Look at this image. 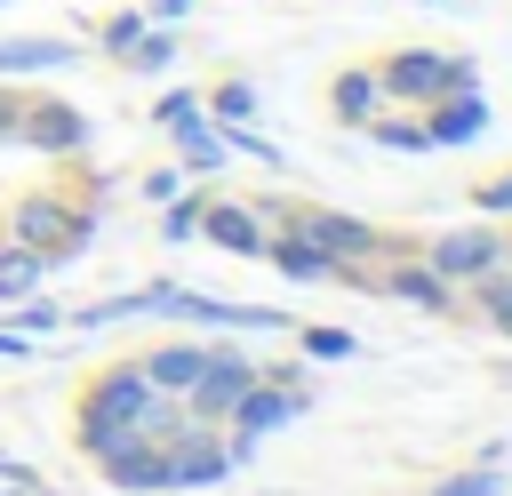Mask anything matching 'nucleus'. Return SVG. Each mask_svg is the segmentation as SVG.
Wrapping results in <instances>:
<instances>
[{
  "instance_id": "nucleus-1",
  "label": "nucleus",
  "mask_w": 512,
  "mask_h": 496,
  "mask_svg": "<svg viewBox=\"0 0 512 496\" xmlns=\"http://www.w3.org/2000/svg\"><path fill=\"white\" fill-rule=\"evenodd\" d=\"M168 424H184V408L144 376V360L104 368V376L88 384V400H80V448H88V456H104L120 432H168Z\"/></svg>"
},
{
  "instance_id": "nucleus-2",
  "label": "nucleus",
  "mask_w": 512,
  "mask_h": 496,
  "mask_svg": "<svg viewBox=\"0 0 512 496\" xmlns=\"http://www.w3.org/2000/svg\"><path fill=\"white\" fill-rule=\"evenodd\" d=\"M8 232H16L24 248H40L48 264H72V256L88 248V232H96V208H64V192H32V200H16Z\"/></svg>"
},
{
  "instance_id": "nucleus-3",
  "label": "nucleus",
  "mask_w": 512,
  "mask_h": 496,
  "mask_svg": "<svg viewBox=\"0 0 512 496\" xmlns=\"http://www.w3.org/2000/svg\"><path fill=\"white\" fill-rule=\"evenodd\" d=\"M376 88H384V96H400V104H432L440 88H480V72H472V56L400 48V56H384V64H376Z\"/></svg>"
},
{
  "instance_id": "nucleus-4",
  "label": "nucleus",
  "mask_w": 512,
  "mask_h": 496,
  "mask_svg": "<svg viewBox=\"0 0 512 496\" xmlns=\"http://www.w3.org/2000/svg\"><path fill=\"white\" fill-rule=\"evenodd\" d=\"M304 408H312V384H304V376H272V368H264V376H256V384L232 400V440H248V448H256L264 432L296 424Z\"/></svg>"
},
{
  "instance_id": "nucleus-5",
  "label": "nucleus",
  "mask_w": 512,
  "mask_h": 496,
  "mask_svg": "<svg viewBox=\"0 0 512 496\" xmlns=\"http://www.w3.org/2000/svg\"><path fill=\"white\" fill-rule=\"evenodd\" d=\"M264 368L248 360V352H232V344H208V368H200V384L184 392V416L192 424H216V416H232V400L256 384Z\"/></svg>"
},
{
  "instance_id": "nucleus-6",
  "label": "nucleus",
  "mask_w": 512,
  "mask_h": 496,
  "mask_svg": "<svg viewBox=\"0 0 512 496\" xmlns=\"http://www.w3.org/2000/svg\"><path fill=\"white\" fill-rule=\"evenodd\" d=\"M336 272H352V264H368V256H384V240H376V224H360V216H336V208H304V216H288Z\"/></svg>"
},
{
  "instance_id": "nucleus-7",
  "label": "nucleus",
  "mask_w": 512,
  "mask_h": 496,
  "mask_svg": "<svg viewBox=\"0 0 512 496\" xmlns=\"http://www.w3.org/2000/svg\"><path fill=\"white\" fill-rule=\"evenodd\" d=\"M176 432V424H168ZM168 432H120L96 464H104V480L112 488H136V496H152V488H168Z\"/></svg>"
},
{
  "instance_id": "nucleus-8",
  "label": "nucleus",
  "mask_w": 512,
  "mask_h": 496,
  "mask_svg": "<svg viewBox=\"0 0 512 496\" xmlns=\"http://www.w3.org/2000/svg\"><path fill=\"white\" fill-rule=\"evenodd\" d=\"M160 312H176V320H192V328H256V336L288 328V312H272V304H224V296L176 288V280H168V304H160Z\"/></svg>"
},
{
  "instance_id": "nucleus-9",
  "label": "nucleus",
  "mask_w": 512,
  "mask_h": 496,
  "mask_svg": "<svg viewBox=\"0 0 512 496\" xmlns=\"http://www.w3.org/2000/svg\"><path fill=\"white\" fill-rule=\"evenodd\" d=\"M488 136V96L480 88H440L424 104V144L432 152H456V144H480Z\"/></svg>"
},
{
  "instance_id": "nucleus-10",
  "label": "nucleus",
  "mask_w": 512,
  "mask_h": 496,
  "mask_svg": "<svg viewBox=\"0 0 512 496\" xmlns=\"http://www.w3.org/2000/svg\"><path fill=\"white\" fill-rule=\"evenodd\" d=\"M16 144H32V152L64 160V152H80V144H88V112H80V104H64V96H40V104H24V112H16Z\"/></svg>"
},
{
  "instance_id": "nucleus-11",
  "label": "nucleus",
  "mask_w": 512,
  "mask_h": 496,
  "mask_svg": "<svg viewBox=\"0 0 512 496\" xmlns=\"http://www.w3.org/2000/svg\"><path fill=\"white\" fill-rule=\"evenodd\" d=\"M224 472H232V448H216V432L184 416L168 432V488H216Z\"/></svg>"
},
{
  "instance_id": "nucleus-12",
  "label": "nucleus",
  "mask_w": 512,
  "mask_h": 496,
  "mask_svg": "<svg viewBox=\"0 0 512 496\" xmlns=\"http://www.w3.org/2000/svg\"><path fill=\"white\" fill-rule=\"evenodd\" d=\"M424 264H432V272L456 288V280H480V272H496V264H504V240H496V232H480V224H472V232H440V240L424 248Z\"/></svg>"
},
{
  "instance_id": "nucleus-13",
  "label": "nucleus",
  "mask_w": 512,
  "mask_h": 496,
  "mask_svg": "<svg viewBox=\"0 0 512 496\" xmlns=\"http://www.w3.org/2000/svg\"><path fill=\"white\" fill-rule=\"evenodd\" d=\"M200 240L224 248V256H264V216L240 208V200H208L200 208Z\"/></svg>"
},
{
  "instance_id": "nucleus-14",
  "label": "nucleus",
  "mask_w": 512,
  "mask_h": 496,
  "mask_svg": "<svg viewBox=\"0 0 512 496\" xmlns=\"http://www.w3.org/2000/svg\"><path fill=\"white\" fill-rule=\"evenodd\" d=\"M168 136H176V152H184V168H200V176H216L224 160H232V144H224V128L192 104V112H176L168 120Z\"/></svg>"
},
{
  "instance_id": "nucleus-15",
  "label": "nucleus",
  "mask_w": 512,
  "mask_h": 496,
  "mask_svg": "<svg viewBox=\"0 0 512 496\" xmlns=\"http://www.w3.org/2000/svg\"><path fill=\"white\" fill-rule=\"evenodd\" d=\"M264 256H272V264H280L296 288H312V280H336V264H328V256H320V248H312L296 224H288V232H264Z\"/></svg>"
},
{
  "instance_id": "nucleus-16",
  "label": "nucleus",
  "mask_w": 512,
  "mask_h": 496,
  "mask_svg": "<svg viewBox=\"0 0 512 496\" xmlns=\"http://www.w3.org/2000/svg\"><path fill=\"white\" fill-rule=\"evenodd\" d=\"M200 368H208V344H160V352L144 360V376H152L168 400H184V392L200 384Z\"/></svg>"
},
{
  "instance_id": "nucleus-17",
  "label": "nucleus",
  "mask_w": 512,
  "mask_h": 496,
  "mask_svg": "<svg viewBox=\"0 0 512 496\" xmlns=\"http://www.w3.org/2000/svg\"><path fill=\"white\" fill-rule=\"evenodd\" d=\"M64 64H72V40H0V80H32Z\"/></svg>"
},
{
  "instance_id": "nucleus-18",
  "label": "nucleus",
  "mask_w": 512,
  "mask_h": 496,
  "mask_svg": "<svg viewBox=\"0 0 512 496\" xmlns=\"http://www.w3.org/2000/svg\"><path fill=\"white\" fill-rule=\"evenodd\" d=\"M384 296H400V304H424V312H448V296H456V288H448L432 264H392V272H384Z\"/></svg>"
},
{
  "instance_id": "nucleus-19",
  "label": "nucleus",
  "mask_w": 512,
  "mask_h": 496,
  "mask_svg": "<svg viewBox=\"0 0 512 496\" xmlns=\"http://www.w3.org/2000/svg\"><path fill=\"white\" fill-rule=\"evenodd\" d=\"M328 104H336V120H352V128H368V120H376V104H384V88H376V72H344Z\"/></svg>"
},
{
  "instance_id": "nucleus-20",
  "label": "nucleus",
  "mask_w": 512,
  "mask_h": 496,
  "mask_svg": "<svg viewBox=\"0 0 512 496\" xmlns=\"http://www.w3.org/2000/svg\"><path fill=\"white\" fill-rule=\"evenodd\" d=\"M40 272H48V256H40V248H24V240H16V248H0V304H8V296H32V288H40Z\"/></svg>"
},
{
  "instance_id": "nucleus-21",
  "label": "nucleus",
  "mask_w": 512,
  "mask_h": 496,
  "mask_svg": "<svg viewBox=\"0 0 512 496\" xmlns=\"http://www.w3.org/2000/svg\"><path fill=\"white\" fill-rule=\"evenodd\" d=\"M120 64H128V72H168V64H176V24H144V40H136Z\"/></svg>"
},
{
  "instance_id": "nucleus-22",
  "label": "nucleus",
  "mask_w": 512,
  "mask_h": 496,
  "mask_svg": "<svg viewBox=\"0 0 512 496\" xmlns=\"http://www.w3.org/2000/svg\"><path fill=\"white\" fill-rule=\"evenodd\" d=\"M200 112H208L216 128H232V120H248V112H256V88H248V80H224V88H216Z\"/></svg>"
},
{
  "instance_id": "nucleus-23",
  "label": "nucleus",
  "mask_w": 512,
  "mask_h": 496,
  "mask_svg": "<svg viewBox=\"0 0 512 496\" xmlns=\"http://www.w3.org/2000/svg\"><path fill=\"white\" fill-rule=\"evenodd\" d=\"M200 208H208V192H176V200H160V240H192L200 232Z\"/></svg>"
},
{
  "instance_id": "nucleus-24",
  "label": "nucleus",
  "mask_w": 512,
  "mask_h": 496,
  "mask_svg": "<svg viewBox=\"0 0 512 496\" xmlns=\"http://www.w3.org/2000/svg\"><path fill=\"white\" fill-rule=\"evenodd\" d=\"M432 496H504V464H472V472H448Z\"/></svg>"
},
{
  "instance_id": "nucleus-25",
  "label": "nucleus",
  "mask_w": 512,
  "mask_h": 496,
  "mask_svg": "<svg viewBox=\"0 0 512 496\" xmlns=\"http://www.w3.org/2000/svg\"><path fill=\"white\" fill-rule=\"evenodd\" d=\"M472 288H480V312H488V320L512 336V280H504V264H496V272H480Z\"/></svg>"
},
{
  "instance_id": "nucleus-26",
  "label": "nucleus",
  "mask_w": 512,
  "mask_h": 496,
  "mask_svg": "<svg viewBox=\"0 0 512 496\" xmlns=\"http://www.w3.org/2000/svg\"><path fill=\"white\" fill-rule=\"evenodd\" d=\"M144 24H152V16H144V8H120V16H112V24H104V56H128V48H136V40H144Z\"/></svg>"
},
{
  "instance_id": "nucleus-27",
  "label": "nucleus",
  "mask_w": 512,
  "mask_h": 496,
  "mask_svg": "<svg viewBox=\"0 0 512 496\" xmlns=\"http://www.w3.org/2000/svg\"><path fill=\"white\" fill-rule=\"evenodd\" d=\"M56 320H64V312H56V304H48V296H24V304H16V320H8V328H24V336H48V328H56Z\"/></svg>"
},
{
  "instance_id": "nucleus-28",
  "label": "nucleus",
  "mask_w": 512,
  "mask_h": 496,
  "mask_svg": "<svg viewBox=\"0 0 512 496\" xmlns=\"http://www.w3.org/2000/svg\"><path fill=\"white\" fill-rule=\"evenodd\" d=\"M296 344H304L312 360H352V336H344V328H304Z\"/></svg>"
},
{
  "instance_id": "nucleus-29",
  "label": "nucleus",
  "mask_w": 512,
  "mask_h": 496,
  "mask_svg": "<svg viewBox=\"0 0 512 496\" xmlns=\"http://www.w3.org/2000/svg\"><path fill=\"white\" fill-rule=\"evenodd\" d=\"M368 128H376V144H392V152H432L424 128H408V120H368Z\"/></svg>"
},
{
  "instance_id": "nucleus-30",
  "label": "nucleus",
  "mask_w": 512,
  "mask_h": 496,
  "mask_svg": "<svg viewBox=\"0 0 512 496\" xmlns=\"http://www.w3.org/2000/svg\"><path fill=\"white\" fill-rule=\"evenodd\" d=\"M136 192H144V200H152V208H160V200H176V192H184V176H176V168H152V176H144V184H136Z\"/></svg>"
},
{
  "instance_id": "nucleus-31",
  "label": "nucleus",
  "mask_w": 512,
  "mask_h": 496,
  "mask_svg": "<svg viewBox=\"0 0 512 496\" xmlns=\"http://www.w3.org/2000/svg\"><path fill=\"white\" fill-rule=\"evenodd\" d=\"M480 216H512V176H496V184H480Z\"/></svg>"
},
{
  "instance_id": "nucleus-32",
  "label": "nucleus",
  "mask_w": 512,
  "mask_h": 496,
  "mask_svg": "<svg viewBox=\"0 0 512 496\" xmlns=\"http://www.w3.org/2000/svg\"><path fill=\"white\" fill-rule=\"evenodd\" d=\"M0 488H16V496H40V480H32L24 464H8V456H0Z\"/></svg>"
},
{
  "instance_id": "nucleus-33",
  "label": "nucleus",
  "mask_w": 512,
  "mask_h": 496,
  "mask_svg": "<svg viewBox=\"0 0 512 496\" xmlns=\"http://www.w3.org/2000/svg\"><path fill=\"white\" fill-rule=\"evenodd\" d=\"M16 112H24V104H16V96H8V80H0V144H16Z\"/></svg>"
},
{
  "instance_id": "nucleus-34",
  "label": "nucleus",
  "mask_w": 512,
  "mask_h": 496,
  "mask_svg": "<svg viewBox=\"0 0 512 496\" xmlns=\"http://www.w3.org/2000/svg\"><path fill=\"white\" fill-rule=\"evenodd\" d=\"M144 16H152V24H176V16H192V0H152Z\"/></svg>"
},
{
  "instance_id": "nucleus-35",
  "label": "nucleus",
  "mask_w": 512,
  "mask_h": 496,
  "mask_svg": "<svg viewBox=\"0 0 512 496\" xmlns=\"http://www.w3.org/2000/svg\"><path fill=\"white\" fill-rule=\"evenodd\" d=\"M8 352H32V336H24V328H8V320H0V360H8Z\"/></svg>"
},
{
  "instance_id": "nucleus-36",
  "label": "nucleus",
  "mask_w": 512,
  "mask_h": 496,
  "mask_svg": "<svg viewBox=\"0 0 512 496\" xmlns=\"http://www.w3.org/2000/svg\"><path fill=\"white\" fill-rule=\"evenodd\" d=\"M0 8H8V0H0Z\"/></svg>"
}]
</instances>
